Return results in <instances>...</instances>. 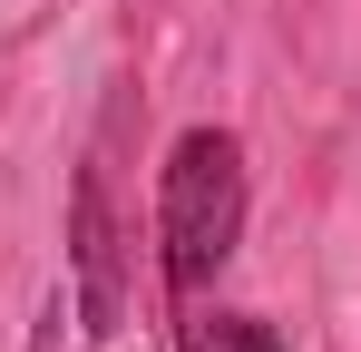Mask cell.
Here are the masks:
<instances>
[{"label":"cell","mask_w":361,"mask_h":352,"mask_svg":"<svg viewBox=\"0 0 361 352\" xmlns=\"http://www.w3.org/2000/svg\"><path fill=\"white\" fill-rule=\"evenodd\" d=\"M244 235V147L225 127H185L157 176V264L176 293H205Z\"/></svg>","instance_id":"cell-1"},{"label":"cell","mask_w":361,"mask_h":352,"mask_svg":"<svg viewBox=\"0 0 361 352\" xmlns=\"http://www.w3.org/2000/svg\"><path fill=\"white\" fill-rule=\"evenodd\" d=\"M68 245H78V323L88 343H108L127 313V235H118V186H108V147H88L78 196H68Z\"/></svg>","instance_id":"cell-2"},{"label":"cell","mask_w":361,"mask_h":352,"mask_svg":"<svg viewBox=\"0 0 361 352\" xmlns=\"http://www.w3.org/2000/svg\"><path fill=\"white\" fill-rule=\"evenodd\" d=\"M215 343H225V352H283V343H274V323H254V313L215 323Z\"/></svg>","instance_id":"cell-3"}]
</instances>
